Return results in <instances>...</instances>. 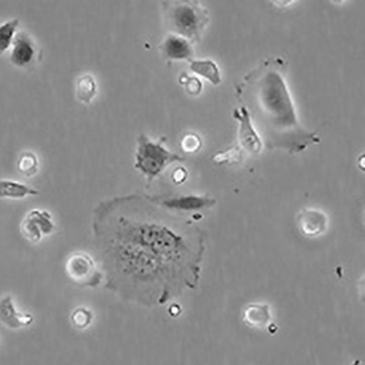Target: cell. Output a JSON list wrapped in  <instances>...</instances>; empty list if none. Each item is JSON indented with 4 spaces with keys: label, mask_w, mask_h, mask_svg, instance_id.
Wrapping results in <instances>:
<instances>
[{
    "label": "cell",
    "mask_w": 365,
    "mask_h": 365,
    "mask_svg": "<svg viewBox=\"0 0 365 365\" xmlns=\"http://www.w3.org/2000/svg\"><path fill=\"white\" fill-rule=\"evenodd\" d=\"M71 320L76 327L84 329L90 324L92 320V314L85 309H78L72 314Z\"/></svg>",
    "instance_id": "44dd1931"
},
{
    "label": "cell",
    "mask_w": 365,
    "mask_h": 365,
    "mask_svg": "<svg viewBox=\"0 0 365 365\" xmlns=\"http://www.w3.org/2000/svg\"><path fill=\"white\" fill-rule=\"evenodd\" d=\"M243 318L247 323L252 326H263L268 322L270 318L268 305L251 304L245 310Z\"/></svg>",
    "instance_id": "5bb4252c"
},
{
    "label": "cell",
    "mask_w": 365,
    "mask_h": 365,
    "mask_svg": "<svg viewBox=\"0 0 365 365\" xmlns=\"http://www.w3.org/2000/svg\"><path fill=\"white\" fill-rule=\"evenodd\" d=\"M19 22L18 19H14L0 25V56L8 51L13 43Z\"/></svg>",
    "instance_id": "9a60e30c"
},
{
    "label": "cell",
    "mask_w": 365,
    "mask_h": 365,
    "mask_svg": "<svg viewBox=\"0 0 365 365\" xmlns=\"http://www.w3.org/2000/svg\"><path fill=\"white\" fill-rule=\"evenodd\" d=\"M40 192L25 184L13 180L0 179V199H22L37 196Z\"/></svg>",
    "instance_id": "7c38bea8"
},
{
    "label": "cell",
    "mask_w": 365,
    "mask_h": 365,
    "mask_svg": "<svg viewBox=\"0 0 365 365\" xmlns=\"http://www.w3.org/2000/svg\"><path fill=\"white\" fill-rule=\"evenodd\" d=\"M0 322L10 329L28 327L33 322V317L28 313H21L15 308L10 296L0 300Z\"/></svg>",
    "instance_id": "9c48e42d"
},
{
    "label": "cell",
    "mask_w": 365,
    "mask_h": 365,
    "mask_svg": "<svg viewBox=\"0 0 365 365\" xmlns=\"http://www.w3.org/2000/svg\"><path fill=\"white\" fill-rule=\"evenodd\" d=\"M36 54V45L30 35L23 32L17 33L11 45L10 63L18 67H28L34 63Z\"/></svg>",
    "instance_id": "52a82bcc"
},
{
    "label": "cell",
    "mask_w": 365,
    "mask_h": 365,
    "mask_svg": "<svg viewBox=\"0 0 365 365\" xmlns=\"http://www.w3.org/2000/svg\"><path fill=\"white\" fill-rule=\"evenodd\" d=\"M172 307L173 308L170 310V313L171 314H174V316H175V312H176V314H179L180 313V309L179 308H177V309L175 310L174 305L172 306ZM178 307H179V306H178Z\"/></svg>",
    "instance_id": "603a6c76"
},
{
    "label": "cell",
    "mask_w": 365,
    "mask_h": 365,
    "mask_svg": "<svg viewBox=\"0 0 365 365\" xmlns=\"http://www.w3.org/2000/svg\"><path fill=\"white\" fill-rule=\"evenodd\" d=\"M233 117L240 125L239 138L241 148L253 155L260 154L263 144L252 125L251 114L248 109L244 106L234 109Z\"/></svg>",
    "instance_id": "8992f818"
},
{
    "label": "cell",
    "mask_w": 365,
    "mask_h": 365,
    "mask_svg": "<svg viewBox=\"0 0 365 365\" xmlns=\"http://www.w3.org/2000/svg\"><path fill=\"white\" fill-rule=\"evenodd\" d=\"M161 203L170 210L193 211L211 207L216 203V200L207 197L186 195L163 199Z\"/></svg>",
    "instance_id": "8fae6325"
},
{
    "label": "cell",
    "mask_w": 365,
    "mask_h": 365,
    "mask_svg": "<svg viewBox=\"0 0 365 365\" xmlns=\"http://www.w3.org/2000/svg\"><path fill=\"white\" fill-rule=\"evenodd\" d=\"M97 85L92 76L85 75L78 78L76 85V96L78 99L86 104L91 102L96 96Z\"/></svg>",
    "instance_id": "2e32d148"
},
{
    "label": "cell",
    "mask_w": 365,
    "mask_h": 365,
    "mask_svg": "<svg viewBox=\"0 0 365 365\" xmlns=\"http://www.w3.org/2000/svg\"><path fill=\"white\" fill-rule=\"evenodd\" d=\"M166 140V138L164 137L155 144L151 142L144 134H141L137 138L135 168L146 176L148 184L169 164L175 162H183L185 159L163 146Z\"/></svg>",
    "instance_id": "3957f363"
},
{
    "label": "cell",
    "mask_w": 365,
    "mask_h": 365,
    "mask_svg": "<svg viewBox=\"0 0 365 365\" xmlns=\"http://www.w3.org/2000/svg\"><path fill=\"white\" fill-rule=\"evenodd\" d=\"M254 114L270 148H279L298 153L319 144L315 133L300 126L285 77L276 67H265L250 85Z\"/></svg>",
    "instance_id": "6da1fadb"
},
{
    "label": "cell",
    "mask_w": 365,
    "mask_h": 365,
    "mask_svg": "<svg viewBox=\"0 0 365 365\" xmlns=\"http://www.w3.org/2000/svg\"><path fill=\"white\" fill-rule=\"evenodd\" d=\"M243 159V151L241 147H232L225 151H219L213 157L216 164L239 163Z\"/></svg>",
    "instance_id": "ac0fdd59"
},
{
    "label": "cell",
    "mask_w": 365,
    "mask_h": 365,
    "mask_svg": "<svg viewBox=\"0 0 365 365\" xmlns=\"http://www.w3.org/2000/svg\"><path fill=\"white\" fill-rule=\"evenodd\" d=\"M327 217L322 211L313 208L302 209L298 216L300 231L306 237H316L327 229Z\"/></svg>",
    "instance_id": "ba28073f"
},
{
    "label": "cell",
    "mask_w": 365,
    "mask_h": 365,
    "mask_svg": "<svg viewBox=\"0 0 365 365\" xmlns=\"http://www.w3.org/2000/svg\"><path fill=\"white\" fill-rule=\"evenodd\" d=\"M190 68L199 76L208 80L211 84L217 86L221 84V77L217 65L210 60H190Z\"/></svg>",
    "instance_id": "4fadbf2b"
},
{
    "label": "cell",
    "mask_w": 365,
    "mask_h": 365,
    "mask_svg": "<svg viewBox=\"0 0 365 365\" xmlns=\"http://www.w3.org/2000/svg\"><path fill=\"white\" fill-rule=\"evenodd\" d=\"M181 148L188 154H194L203 146V140L195 133H188L181 140Z\"/></svg>",
    "instance_id": "d6986e66"
},
{
    "label": "cell",
    "mask_w": 365,
    "mask_h": 365,
    "mask_svg": "<svg viewBox=\"0 0 365 365\" xmlns=\"http://www.w3.org/2000/svg\"><path fill=\"white\" fill-rule=\"evenodd\" d=\"M160 49L164 55L170 60H191L193 49L190 41L187 39L178 36V35L170 34L160 45Z\"/></svg>",
    "instance_id": "30bf717a"
},
{
    "label": "cell",
    "mask_w": 365,
    "mask_h": 365,
    "mask_svg": "<svg viewBox=\"0 0 365 365\" xmlns=\"http://www.w3.org/2000/svg\"><path fill=\"white\" fill-rule=\"evenodd\" d=\"M55 230L52 214L41 209L31 210L21 223V232L30 242L39 243Z\"/></svg>",
    "instance_id": "5b68a950"
},
{
    "label": "cell",
    "mask_w": 365,
    "mask_h": 365,
    "mask_svg": "<svg viewBox=\"0 0 365 365\" xmlns=\"http://www.w3.org/2000/svg\"><path fill=\"white\" fill-rule=\"evenodd\" d=\"M68 278L78 287H96L101 281V275L87 254L76 253L70 256L65 265Z\"/></svg>",
    "instance_id": "277c9868"
},
{
    "label": "cell",
    "mask_w": 365,
    "mask_h": 365,
    "mask_svg": "<svg viewBox=\"0 0 365 365\" xmlns=\"http://www.w3.org/2000/svg\"><path fill=\"white\" fill-rule=\"evenodd\" d=\"M179 83L186 87V91L192 96H197L203 90V84L196 77H190L183 74L179 78Z\"/></svg>",
    "instance_id": "ffe728a7"
},
{
    "label": "cell",
    "mask_w": 365,
    "mask_h": 365,
    "mask_svg": "<svg viewBox=\"0 0 365 365\" xmlns=\"http://www.w3.org/2000/svg\"><path fill=\"white\" fill-rule=\"evenodd\" d=\"M352 365H360V362L359 360H356Z\"/></svg>",
    "instance_id": "cb8c5ba5"
},
{
    "label": "cell",
    "mask_w": 365,
    "mask_h": 365,
    "mask_svg": "<svg viewBox=\"0 0 365 365\" xmlns=\"http://www.w3.org/2000/svg\"><path fill=\"white\" fill-rule=\"evenodd\" d=\"M170 28L188 41L200 38L209 22L208 11L199 2L181 1L164 3Z\"/></svg>",
    "instance_id": "7a4b0ae2"
},
{
    "label": "cell",
    "mask_w": 365,
    "mask_h": 365,
    "mask_svg": "<svg viewBox=\"0 0 365 365\" xmlns=\"http://www.w3.org/2000/svg\"><path fill=\"white\" fill-rule=\"evenodd\" d=\"M39 162L36 155L31 151L22 153L18 159L17 168L21 174L32 177L38 171Z\"/></svg>",
    "instance_id": "e0dca14e"
},
{
    "label": "cell",
    "mask_w": 365,
    "mask_h": 365,
    "mask_svg": "<svg viewBox=\"0 0 365 365\" xmlns=\"http://www.w3.org/2000/svg\"><path fill=\"white\" fill-rule=\"evenodd\" d=\"M187 178V172L183 168L176 169L173 175V179L175 183H183Z\"/></svg>",
    "instance_id": "7402d4cb"
}]
</instances>
